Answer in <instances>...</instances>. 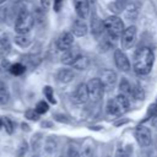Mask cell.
Segmentation results:
<instances>
[{"label": "cell", "instance_id": "1", "mask_svg": "<svg viewBox=\"0 0 157 157\" xmlns=\"http://www.w3.org/2000/svg\"><path fill=\"white\" fill-rule=\"evenodd\" d=\"M153 63H155V54L151 48L141 47L135 52L132 66L137 75H141V76L148 75L152 70Z\"/></svg>", "mask_w": 157, "mask_h": 157}, {"label": "cell", "instance_id": "2", "mask_svg": "<svg viewBox=\"0 0 157 157\" xmlns=\"http://www.w3.org/2000/svg\"><path fill=\"white\" fill-rule=\"evenodd\" d=\"M103 26H104V31L107 32L108 38L112 40L119 39L125 28L123 20L120 17H118L117 15H112V16L107 17L103 21Z\"/></svg>", "mask_w": 157, "mask_h": 157}, {"label": "cell", "instance_id": "3", "mask_svg": "<svg viewBox=\"0 0 157 157\" xmlns=\"http://www.w3.org/2000/svg\"><path fill=\"white\" fill-rule=\"evenodd\" d=\"M130 107L129 98L124 94H118L114 98L109 99L107 103V113L110 115H121L124 114Z\"/></svg>", "mask_w": 157, "mask_h": 157}, {"label": "cell", "instance_id": "4", "mask_svg": "<svg viewBox=\"0 0 157 157\" xmlns=\"http://www.w3.org/2000/svg\"><path fill=\"white\" fill-rule=\"evenodd\" d=\"M33 25L34 17L32 16V13H29L26 9H22L17 13L15 21V31L17 32V34H27L32 29Z\"/></svg>", "mask_w": 157, "mask_h": 157}, {"label": "cell", "instance_id": "5", "mask_svg": "<svg viewBox=\"0 0 157 157\" xmlns=\"http://www.w3.org/2000/svg\"><path fill=\"white\" fill-rule=\"evenodd\" d=\"M86 87H87V92H88V98L91 101L96 102V101H99L103 97L104 87H103V85H102V82L98 77L91 78L86 83Z\"/></svg>", "mask_w": 157, "mask_h": 157}, {"label": "cell", "instance_id": "6", "mask_svg": "<svg viewBox=\"0 0 157 157\" xmlns=\"http://www.w3.org/2000/svg\"><path fill=\"white\" fill-rule=\"evenodd\" d=\"M135 139L141 147H147L152 142V134L147 126L140 125L135 129Z\"/></svg>", "mask_w": 157, "mask_h": 157}, {"label": "cell", "instance_id": "7", "mask_svg": "<svg viewBox=\"0 0 157 157\" xmlns=\"http://www.w3.org/2000/svg\"><path fill=\"white\" fill-rule=\"evenodd\" d=\"M120 42H121V48L123 49H130L136 40V27L135 26H129L128 28H124L121 36H120Z\"/></svg>", "mask_w": 157, "mask_h": 157}, {"label": "cell", "instance_id": "8", "mask_svg": "<svg viewBox=\"0 0 157 157\" xmlns=\"http://www.w3.org/2000/svg\"><path fill=\"white\" fill-rule=\"evenodd\" d=\"M114 63L115 66L124 72H128L130 70V61L128 59V56L125 55V53L121 49H115L114 52Z\"/></svg>", "mask_w": 157, "mask_h": 157}, {"label": "cell", "instance_id": "9", "mask_svg": "<svg viewBox=\"0 0 157 157\" xmlns=\"http://www.w3.org/2000/svg\"><path fill=\"white\" fill-rule=\"evenodd\" d=\"M72 44H74V36L71 32H63L56 40V47L61 52L67 50L69 48L72 47Z\"/></svg>", "mask_w": 157, "mask_h": 157}, {"label": "cell", "instance_id": "10", "mask_svg": "<svg viewBox=\"0 0 157 157\" xmlns=\"http://www.w3.org/2000/svg\"><path fill=\"white\" fill-rule=\"evenodd\" d=\"M102 85L104 88H108V90H112L113 86L117 83V74L113 71V70H103L102 74H101V77H99Z\"/></svg>", "mask_w": 157, "mask_h": 157}, {"label": "cell", "instance_id": "11", "mask_svg": "<svg viewBox=\"0 0 157 157\" xmlns=\"http://www.w3.org/2000/svg\"><path fill=\"white\" fill-rule=\"evenodd\" d=\"M90 29H91V33L94 38H99L101 34L103 33L104 31V26H103V21L96 15L93 13L92 17H91V22H90Z\"/></svg>", "mask_w": 157, "mask_h": 157}, {"label": "cell", "instance_id": "12", "mask_svg": "<svg viewBox=\"0 0 157 157\" xmlns=\"http://www.w3.org/2000/svg\"><path fill=\"white\" fill-rule=\"evenodd\" d=\"M72 101L77 104H82L88 101V92H87L86 83H80L76 87V90L72 94Z\"/></svg>", "mask_w": 157, "mask_h": 157}, {"label": "cell", "instance_id": "13", "mask_svg": "<svg viewBox=\"0 0 157 157\" xmlns=\"http://www.w3.org/2000/svg\"><path fill=\"white\" fill-rule=\"evenodd\" d=\"M74 6H75V11L80 18L85 20L90 16V1L88 0H75Z\"/></svg>", "mask_w": 157, "mask_h": 157}, {"label": "cell", "instance_id": "14", "mask_svg": "<svg viewBox=\"0 0 157 157\" xmlns=\"http://www.w3.org/2000/svg\"><path fill=\"white\" fill-rule=\"evenodd\" d=\"M81 54H80V52H78V49H76V48H69L67 50H65L64 53H63V55H61V63L64 64V65H72L74 63H75V60L80 56Z\"/></svg>", "mask_w": 157, "mask_h": 157}, {"label": "cell", "instance_id": "15", "mask_svg": "<svg viewBox=\"0 0 157 157\" xmlns=\"http://www.w3.org/2000/svg\"><path fill=\"white\" fill-rule=\"evenodd\" d=\"M87 32H88V28L82 20H76L71 26V33L75 37H83L87 34Z\"/></svg>", "mask_w": 157, "mask_h": 157}, {"label": "cell", "instance_id": "16", "mask_svg": "<svg viewBox=\"0 0 157 157\" xmlns=\"http://www.w3.org/2000/svg\"><path fill=\"white\" fill-rule=\"evenodd\" d=\"M56 78L63 83H69L75 78V72L71 69H61L58 71Z\"/></svg>", "mask_w": 157, "mask_h": 157}, {"label": "cell", "instance_id": "17", "mask_svg": "<svg viewBox=\"0 0 157 157\" xmlns=\"http://www.w3.org/2000/svg\"><path fill=\"white\" fill-rule=\"evenodd\" d=\"M126 5H128V2H126V0H114L113 2H110L109 5H108V7H109V10L114 13V15H119V13H121L125 9H126Z\"/></svg>", "mask_w": 157, "mask_h": 157}, {"label": "cell", "instance_id": "18", "mask_svg": "<svg viewBox=\"0 0 157 157\" xmlns=\"http://www.w3.org/2000/svg\"><path fill=\"white\" fill-rule=\"evenodd\" d=\"M130 97H132L136 101H142L145 98V91L142 88V86L140 85V82H135L131 85V94Z\"/></svg>", "mask_w": 157, "mask_h": 157}, {"label": "cell", "instance_id": "19", "mask_svg": "<svg viewBox=\"0 0 157 157\" xmlns=\"http://www.w3.org/2000/svg\"><path fill=\"white\" fill-rule=\"evenodd\" d=\"M119 91H120L121 94H124L126 97H130V94H131V83L128 81V78H125V77H121L120 78Z\"/></svg>", "mask_w": 157, "mask_h": 157}, {"label": "cell", "instance_id": "20", "mask_svg": "<svg viewBox=\"0 0 157 157\" xmlns=\"http://www.w3.org/2000/svg\"><path fill=\"white\" fill-rule=\"evenodd\" d=\"M88 65H90V59H88L87 56L80 55V56L75 60V63H74L71 66H74V67L77 69V70H86V69L88 67Z\"/></svg>", "mask_w": 157, "mask_h": 157}, {"label": "cell", "instance_id": "21", "mask_svg": "<svg viewBox=\"0 0 157 157\" xmlns=\"http://www.w3.org/2000/svg\"><path fill=\"white\" fill-rule=\"evenodd\" d=\"M13 39H15V43L21 48H27L32 42L31 37H28L27 34H17Z\"/></svg>", "mask_w": 157, "mask_h": 157}, {"label": "cell", "instance_id": "22", "mask_svg": "<svg viewBox=\"0 0 157 157\" xmlns=\"http://www.w3.org/2000/svg\"><path fill=\"white\" fill-rule=\"evenodd\" d=\"M9 70H10V72H11L12 75L20 76V75H22V74L26 71V66H25L23 64H21V63H16V64H12Z\"/></svg>", "mask_w": 157, "mask_h": 157}, {"label": "cell", "instance_id": "23", "mask_svg": "<svg viewBox=\"0 0 157 157\" xmlns=\"http://www.w3.org/2000/svg\"><path fill=\"white\" fill-rule=\"evenodd\" d=\"M0 47H1V50L5 53L10 52V49H11V42H10V38L6 33L0 36Z\"/></svg>", "mask_w": 157, "mask_h": 157}, {"label": "cell", "instance_id": "24", "mask_svg": "<svg viewBox=\"0 0 157 157\" xmlns=\"http://www.w3.org/2000/svg\"><path fill=\"white\" fill-rule=\"evenodd\" d=\"M10 99V93L7 91V88L5 87V85L2 82H0V104L4 105L9 102Z\"/></svg>", "mask_w": 157, "mask_h": 157}, {"label": "cell", "instance_id": "25", "mask_svg": "<svg viewBox=\"0 0 157 157\" xmlns=\"http://www.w3.org/2000/svg\"><path fill=\"white\" fill-rule=\"evenodd\" d=\"M43 93H44L45 98H47L52 104H55V103H56V101H55V98H54L53 88H52L50 86H45V87H44V90H43Z\"/></svg>", "mask_w": 157, "mask_h": 157}, {"label": "cell", "instance_id": "26", "mask_svg": "<svg viewBox=\"0 0 157 157\" xmlns=\"http://www.w3.org/2000/svg\"><path fill=\"white\" fill-rule=\"evenodd\" d=\"M48 109H49V105H48V103L47 102H44V101H39L37 104H36V108H34V110L40 115V114H44V113H47L48 112Z\"/></svg>", "mask_w": 157, "mask_h": 157}, {"label": "cell", "instance_id": "27", "mask_svg": "<svg viewBox=\"0 0 157 157\" xmlns=\"http://www.w3.org/2000/svg\"><path fill=\"white\" fill-rule=\"evenodd\" d=\"M157 114V99L148 107V109H147V113H146V117H145V119H144V121L146 120V119H150V118H152L153 115H156Z\"/></svg>", "mask_w": 157, "mask_h": 157}, {"label": "cell", "instance_id": "28", "mask_svg": "<svg viewBox=\"0 0 157 157\" xmlns=\"http://www.w3.org/2000/svg\"><path fill=\"white\" fill-rule=\"evenodd\" d=\"M125 10H128L126 11V16L129 17V18H131V20H134V18H136L137 17V13H139V10H137V7L135 6V5H129L128 6V9H125Z\"/></svg>", "mask_w": 157, "mask_h": 157}, {"label": "cell", "instance_id": "29", "mask_svg": "<svg viewBox=\"0 0 157 157\" xmlns=\"http://www.w3.org/2000/svg\"><path fill=\"white\" fill-rule=\"evenodd\" d=\"M2 125L5 126V130L7 131V134H12L13 132V123L11 121L10 118H4L2 119Z\"/></svg>", "mask_w": 157, "mask_h": 157}, {"label": "cell", "instance_id": "30", "mask_svg": "<svg viewBox=\"0 0 157 157\" xmlns=\"http://www.w3.org/2000/svg\"><path fill=\"white\" fill-rule=\"evenodd\" d=\"M25 117L29 120H38L39 119V114L34 109H27L25 113Z\"/></svg>", "mask_w": 157, "mask_h": 157}, {"label": "cell", "instance_id": "31", "mask_svg": "<svg viewBox=\"0 0 157 157\" xmlns=\"http://www.w3.org/2000/svg\"><path fill=\"white\" fill-rule=\"evenodd\" d=\"M65 157H80V155H78V152L75 148H69Z\"/></svg>", "mask_w": 157, "mask_h": 157}, {"label": "cell", "instance_id": "32", "mask_svg": "<svg viewBox=\"0 0 157 157\" xmlns=\"http://www.w3.org/2000/svg\"><path fill=\"white\" fill-rule=\"evenodd\" d=\"M93 156V150L92 147H86L82 152V157H92Z\"/></svg>", "mask_w": 157, "mask_h": 157}, {"label": "cell", "instance_id": "33", "mask_svg": "<svg viewBox=\"0 0 157 157\" xmlns=\"http://www.w3.org/2000/svg\"><path fill=\"white\" fill-rule=\"evenodd\" d=\"M26 151H27V144L23 141V142L21 144L20 148H18V157H21L23 153H26Z\"/></svg>", "mask_w": 157, "mask_h": 157}, {"label": "cell", "instance_id": "34", "mask_svg": "<svg viewBox=\"0 0 157 157\" xmlns=\"http://www.w3.org/2000/svg\"><path fill=\"white\" fill-rule=\"evenodd\" d=\"M115 157H129V155L123 148H118L115 152Z\"/></svg>", "mask_w": 157, "mask_h": 157}, {"label": "cell", "instance_id": "35", "mask_svg": "<svg viewBox=\"0 0 157 157\" xmlns=\"http://www.w3.org/2000/svg\"><path fill=\"white\" fill-rule=\"evenodd\" d=\"M61 4H63V0H54V10L59 11L61 7Z\"/></svg>", "mask_w": 157, "mask_h": 157}, {"label": "cell", "instance_id": "36", "mask_svg": "<svg viewBox=\"0 0 157 157\" xmlns=\"http://www.w3.org/2000/svg\"><path fill=\"white\" fill-rule=\"evenodd\" d=\"M40 5H42V7H43L44 10H47V9H49L50 1H49V0H40Z\"/></svg>", "mask_w": 157, "mask_h": 157}, {"label": "cell", "instance_id": "37", "mask_svg": "<svg viewBox=\"0 0 157 157\" xmlns=\"http://www.w3.org/2000/svg\"><path fill=\"white\" fill-rule=\"evenodd\" d=\"M151 124H152V126H153V128H156V129H157V114L152 117V120H151Z\"/></svg>", "mask_w": 157, "mask_h": 157}, {"label": "cell", "instance_id": "38", "mask_svg": "<svg viewBox=\"0 0 157 157\" xmlns=\"http://www.w3.org/2000/svg\"><path fill=\"white\" fill-rule=\"evenodd\" d=\"M1 126H2V119L0 118V128H1Z\"/></svg>", "mask_w": 157, "mask_h": 157}, {"label": "cell", "instance_id": "39", "mask_svg": "<svg viewBox=\"0 0 157 157\" xmlns=\"http://www.w3.org/2000/svg\"><path fill=\"white\" fill-rule=\"evenodd\" d=\"M5 1H6V0H0V4H4Z\"/></svg>", "mask_w": 157, "mask_h": 157}]
</instances>
